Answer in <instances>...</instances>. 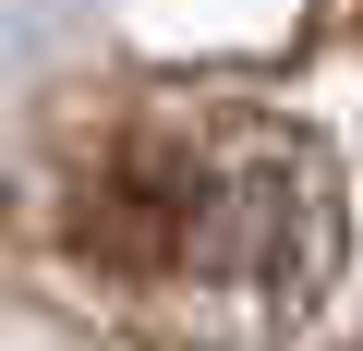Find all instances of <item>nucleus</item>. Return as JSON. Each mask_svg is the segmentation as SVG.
<instances>
[{"label":"nucleus","instance_id":"f257e3e1","mask_svg":"<svg viewBox=\"0 0 363 351\" xmlns=\"http://www.w3.org/2000/svg\"><path fill=\"white\" fill-rule=\"evenodd\" d=\"M61 243L145 291V303H206V315H267L291 303L327 243H339V182L291 121L255 109H194L169 97L121 133H97L61 182Z\"/></svg>","mask_w":363,"mask_h":351}]
</instances>
